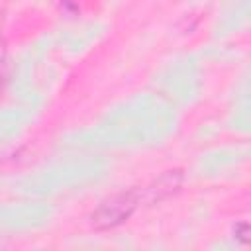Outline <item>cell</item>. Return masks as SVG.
<instances>
[{"label": "cell", "mask_w": 251, "mask_h": 251, "mask_svg": "<svg viewBox=\"0 0 251 251\" xmlns=\"http://www.w3.org/2000/svg\"><path fill=\"white\" fill-rule=\"evenodd\" d=\"M63 2H65L69 8H76V6H78V0H63Z\"/></svg>", "instance_id": "277c9868"}, {"label": "cell", "mask_w": 251, "mask_h": 251, "mask_svg": "<svg viewBox=\"0 0 251 251\" xmlns=\"http://www.w3.org/2000/svg\"><path fill=\"white\" fill-rule=\"evenodd\" d=\"M180 182H182V173H180L178 169L167 171V173H165L163 176H159L157 182L149 188V200L155 202V200H161V198L173 194V192L180 186Z\"/></svg>", "instance_id": "7a4b0ae2"}, {"label": "cell", "mask_w": 251, "mask_h": 251, "mask_svg": "<svg viewBox=\"0 0 251 251\" xmlns=\"http://www.w3.org/2000/svg\"><path fill=\"white\" fill-rule=\"evenodd\" d=\"M247 231H249V226H247V224H239V233H237V237H239L243 243H247Z\"/></svg>", "instance_id": "3957f363"}, {"label": "cell", "mask_w": 251, "mask_h": 251, "mask_svg": "<svg viewBox=\"0 0 251 251\" xmlns=\"http://www.w3.org/2000/svg\"><path fill=\"white\" fill-rule=\"evenodd\" d=\"M139 192L135 188L131 190H124L118 192L110 198H106L90 216V224L96 229H110L116 227L120 224H124L126 220H129V216L135 212V208L139 206Z\"/></svg>", "instance_id": "6da1fadb"}]
</instances>
